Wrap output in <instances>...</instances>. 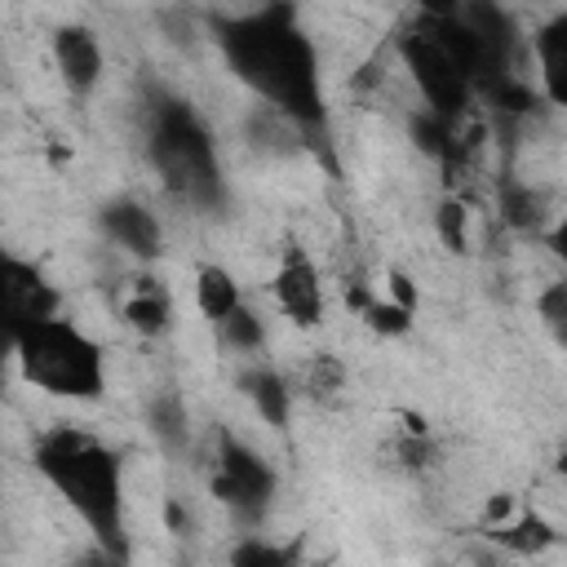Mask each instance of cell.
I'll use <instances>...</instances> for the list:
<instances>
[{
	"label": "cell",
	"mask_w": 567,
	"mask_h": 567,
	"mask_svg": "<svg viewBox=\"0 0 567 567\" xmlns=\"http://www.w3.org/2000/svg\"><path fill=\"white\" fill-rule=\"evenodd\" d=\"M213 44L235 80L252 89L270 111L288 115L297 128L323 124L319 49L288 0H266L248 13L213 18Z\"/></svg>",
	"instance_id": "obj_1"
},
{
	"label": "cell",
	"mask_w": 567,
	"mask_h": 567,
	"mask_svg": "<svg viewBox=\"0 0 567 567\" xmlns=\"http://www.w3.org/2000/svg\"><path fill=\"white\" fill-rule=\"evenodd\" d=\"M35 474L71 505L111 563H128L124 532V456L80 425H49L31 447Z\"/></svg>",
	"instance_id": "obj_2"
},
{
	"label": "cell",
	"mask_w": 567,
	"mask_h": 567,
	"mask_svg": "<svg viewBox=\"0 0 567 567\" xmlns=\"http://www.w3.org/2000/svg\"><path fill=\"white\" fill-rule=\"evenodd\" d=\"M146 159L173 199L204 208V213L221 204L226 195L221 159H217L208 124L195 115L190 102L168 97V93L155 97V106L146 111Z\"/></svg>",
	"instance_id": "obj_3"
},
{
	"label": "cell",
	"mask_w": 567,
	"mask_h": 567,
	"mask_svg": "<svg viewBox=\"0 0 567 567\" xmlns=\"http://www.w3.org/2000/svg\"><path fill=\"white\" fill-rule=\"evenodd\" d=\"M9 341H13L22 381L35 385L40 394L71 399V403H97L106 394V354L66 315L35 319L18 328Z\"/></svg>",
	"instance_id": "obj_4"
},
{
	"label": "cell",
	"mask_w": 567,
	"mask_h": 567,
	"mask_svg": "<svg viewBox=\"0 0 567 567\" xmlns=\"http://www.w3.org/2000/svg\"><path fill=\"white\" fill-rule=\"evenodd\" d=\"M275 487H279V474L270 470V461L252 443H244L235 430H217L213 474H208L213 501L230 509L239 523L257 527L275 505Z\"/></svg>",
	"instance_id": "obj_5"
},
{
	"label": "cell",
	"mask_w": 567,
	"mask_h": 567,
	"mask_svg": "<svg viewBox=\"0 0 567 567\" xmlns=\"http://www.w3.org/2000/svg\"><path fill=\"white\" fill-rule=\"evenodd\" d=\"M399 58H403V71L412 75L421 102L447 120H465L470 106H474V80L456 66V58L421 27L403 31L399 35Z\"/></svg>",
	"instance_id": "obj_6"
},
{
	"label": "cell",
	"mask_w": 567,
	"mask_h": 567,
	"mask_svg": "<svg viewBox=\"0 0 567 567\" xmlns=\"http://www.w3.org/2000/svg\"><path fill=\"white\" fill-rule=\"evenodd\" d=\"M0 292H4V319H9V337L35 319L62 315V292L49 284V275L35 261H22L13 252H4L0 261Z\"/></svg>",
	"instance_id": "obj_7"
},
{
	"label": "cell",
	"mask_w": 567,
	"mask_h": 567,
	"mask_svg": "<svg viewBox=\"0 0 567 567\" xmlns=\"http://www.w3.org/2000/svg\"><path fill=\"white\" fill-rule=\"evenodd\" d=\"M49 53H53V71H58L62 89L75 93V97H89L102 84V75H106L102 40L84 22H62L53 31V40H49Z\"/></svg>",
	"instance_id": "obj_8"
},
{
	"label": "cell",
	"mask_w": 567,
	"mask_h": 567,
	"mask_svg": "<svg viewBox=\"0 0 567 567\" xmlns=\"http://www.w3.org/2000/svg\"><path fill=\"white\" fill-rule=\"evenodd\" d=\"M97 230L106 235V244H115L120 252H128L142 266L164 252V226H159V217L142 199H133V195L106 199L97 208Z\"/></svg>",
	"instance_id": "obj_9"
},
{
	"label": "cell",
	"mask_w": 567,
	"mask_h": 567,
	"mask_svg": "<svg viewBox=\"0 0 567 567\" xmlns=\"http://www.w3.org/2000/svg\"><path fill=\"white\" fill-rule=\"evenodd\" d=\"M270 292H275L279 315H284L292 328H315V323L323 319V306H328L323 279H319L315 261H310L301 248H292V252L279 261V270H275V279H270Z\"/></svg>",
	"instance_id": "obj_10"
},
{
	"label": "cell",
	"mask_w": 567,
	"mask_h": 567,
	"mask_svg": "<svg viewBox=\"0 0 567 567\" xmlns=\"http://www.w3.org/2000/svg\"><path fill=\"white\" fill-rule=\"evenodd\" d=\"M532 62H536V84L540 97L558 111H567V9L549 13L532 31Z\"/></svg>",
	"instance_id": "obj_11"
},
{
	"label": "cell",
	"mask_w": 567,
	"mask_h": 567,
	"mask_svg": "<svg viewBox=\"0 0 567 567\" xmlns=\"http://www.w3.org/2000/svg\"><path fill=\"white\" fill-rule=\"evenodd\" d=\"M115 310H120L124 328H133L142 341H155V337H164L173 328V297L151 270H137L128 279V292H124V301Z\"/></svg>",
	"instance_id": "obj_12"
},
{
	"label": "cell",
	"mask_w": 567,
	"mask_h": 567,
	"mask_svg": "<svg viewBox=\"0 0 567 567\" xmlns=\"http://www.w3.org/2000/svg\"><path fill=\"white\" fill-rule=\"evenodd\" d=\"M239 390H244V399L252 403V412H257L270 430H284V425L292 421V385H288V377H284L279 368H270V363L244 368V372H239Z\"/></svg>",
	"instance_id": "obj_13"
},
{
	"label": "cell",
	"mask_w": 567,
	"mask_h": 567,
	"mask_svg": "<svg viewBox=\"0 0 567 567\" xmlns=\"http://www.w3.org/2000/svg\"><path fill=\"white\" fill-rule=\"evenodd\" d=\"M478 532L496 549L518 554V558H536V554H545V549L558 545V527L545 514H536V509H518L509 523H492V527H478Z\"/></svg>",
	"instance_id": "obj_14"
},
{
	"label": "cell",
	"mask_w": 567,
	"mask_h": 567,
	"mask_svg": "<svg viewBox=\"0 0 567 567\" xmlns=\"http://www.w3.org/2000/svg\"><path fill=\"white\" fill-rule=\"evenodd\" d=\"M496 217L518 235H536V230H545V199L532 182L501 177L496 182Z\"/></svg>",
	"instance_id": "obj_15"
},
{
	"label": "cell",
	"mask_w": 567,
	"mask_h": 567,
	"mask_svg": "<svg viewBox=\"0 0 567 567\" xmlns=\"http://www.w3.org/2000/svg\"><path fill=\"white\" fill-rule=\"evenodd\" d=\"M244 306V292H239V279L226 270V266H217V261H204L199 270H195V310L217 328L226 315H235Z\"/></svg>",
	"instance_id": "obj_16"
},
{
	"label": "cell",
	"mask_w": 567,
	"mask_h": 567,
	"mask_svg": "<svg viewBox=\"0 0 567 567\" xmlns=\"http://www.w3.org/2000/svg\"><path fill=\"white\" fill-rule=\"evenodd\" d=\"M146 430H151V439L164 452H186V443H190V412H186L177 390H159L146 403Z\"/></svg>",
	"instance_id": "obj_17"
},
{
	"label": "cell",
	"mask_w": 567,
	"mask_h": 567,
	"mask_svg": "<svg viewBox=\"0 0 567 567\" xmlns=\"http://www.w3.org/2000/svg\"><path fill=\"white\" fill-rule=\"evenodd\" d=\"M461 124H465V120H447V115H439V111L421 106V111H412V115H408V137H412V146H416V151H425L430 159H443V151L456 142Z\"/></svg>",
	"instance_id": "obj_18"
},
{
	"label": "cell",
	"mask_w": 567,
	"mask_h": 567,
	"mask_svg": "<svg viewBox=\"0 0 567 567\" xmlns=\"http://www.w3.org/2000/svg\"><path fill=\"white\" fill-rule=\"evenodd\" d=\"M434 235L447 252H456V257L470 252V208L461 195H443L434 204Z\"/></svg>",
	"instance_id": "obj_19"
},
{
	"label": "cell",
	"mask_w": 567,
	"mask_h": 567,
	"mask_svg": "<svg viewBox=\"0 0 567 567\" xmlns=\"http://www.w3.org/2000/svg\"><path fill=\"white\" fill-rule=\"evenodd\" d=\"M217 337H221V346L235 350V354H257V350L266 346V319H261L252 306H239L235 315H226V319L217 323Z\"/></svg>",
	"instance_id": "obj_20"
},
{
	"label": "cell",
	"mask_w": 567,
	"mask_h": 567,
	"mask_svg": "<svg viewBox=\"0 0 567 567\" xmlns=\"http://www.w3.org/2000/svg\"><path fill=\"white\" fill-rule=\"evenodd\" d=\"M412 306H403V301H394V297H368V306L359 310V319L377 332V337H403V332H412Z\"/></svg>",
	"instance_id": "obj_21"
},
{
	"label": "cell",
	"mask_w": 567,
	"mask_h": 567,
	"mask_svg": "<svg viewBox=\"0 0 567 567\" xmlns=\"http://www.w3.org/2000/svg\"><path fill=\"white\" fill-rule=\"evenodd\" d=\"M536 319L558 350H567V279H554L536 292Z\"/></svg>",
	"instance_id": "obj_22"
},
{
	"label": "cell",
	"mask_w": 567,
	"mask_h": 567,
	"mask_svg": "<svg viewBox=\"0 0 567 567\" xmlns=\"http://www.w3.org/2000/svg\"><path fill=\"white\" fill-rule=\"evenodd\" d=\"M306 390L315 399H337L346 390V363L337 354H315L306 368Z\"/></svg>",
	"instance_id": "obj_23"
},
{
	"label": "cell",
	"mask_w": 567,
	"mask_h": 567,
	"mask_svg": "<svg viewBox=\"0 0 567 567\" xmlns=\"http://www.w3.org/2000/svg\"><path fill=\"white\" fill-rule=\"evenodd\" d=\"M230 558H235L239 567H279V563H288L292 554H288L284 545H266V540L248 536V540H239V545L230 549Z\"/></svg>",
	"instance_id": "obj_24"
},
{
	"label": "cell",
	"mask_w": 567,
	"mask_h": 567,
	"mask_svg": "<svg viewBox=\"0 0 567 567\" xmlns=\"http://www.w3.org/2000/svg\"><path fill=\"white\" fill-rule=\"evenodd\" d=\"M518 514V501L509 496V492H496L487 505H483V527H492V523H509Z\"/></svg>",
	"instance_id": "obj_25"
},
{
	"label": "cell",
	"mask_w": 567,
	"mask_h": 567,
	"mask_svg": "<svg viewBox=\"0 0 567 567\" xmlns=\"http://www.w3.org/2000/svg\"><path fill=\"white\" fill-rule=\"evenodd\" d=\"M416 9H421V22H443L461 13V0H416Z\"/></svg>",
	"instance_id": "obj_26"
},
{
	"label": "cell",
	"mask_w": 567,
	"mask_h": 567,
	"mask_svg": "<svg viewBox=\"0 0 567 567\" xmlns=\"http://www.w3.org/2000/svg\"><path fill=\"white\" fill-rule=\"evenodd\" d=\"M385 284H390V292H385V297H394V301H403V306H412V310H416V288H412V279H408L403 270H390V275H385Z\"/></svg>",
	"instance_id": "obj_27"
},
{
	"label": "cell",
	"mask_w": 567,
	"mask_h": 567,
	"mask_svg": "<svg viewBox=\"0 0 567 567\" xmlns=\"http://www.w3.org/2000/svg\"><path fill=\"white\" fill-rule=\"evenodd\" d=\"M545 248H549V252H554V257L567 266V213H563V217H558V221L545 230Z\"/></svg>",
	"instance_id": "obj_28"
},
{
	"label": "cell",
	"mask_w": 567,
	"mask_h": 567,
	"mask_svg": "<svg viewBox=\"0 0 567 567\" xmlns=\"http://www.w3.org/2000/svg\"><path fill=\"white\" fill-rule=\"evenodd\" d=\"M164 523H168V532H186V527H190V523H186V509H182L177 501L164 505Z\"/></svg>",
	"instance_id": "obj_29"
}]
</instances>
